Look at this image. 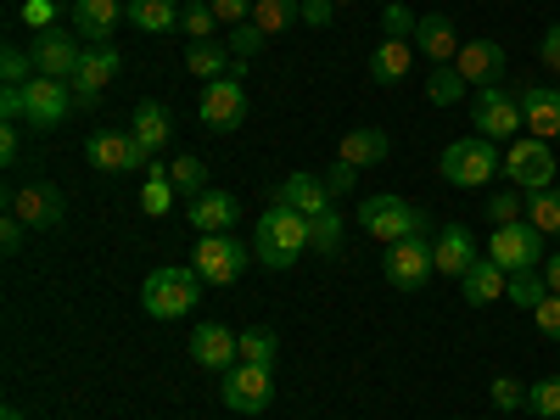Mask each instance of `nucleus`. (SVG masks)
Returning <instances> with one entry per match:
<instances>
[{"instance_id": "nucleus-1", "label": "nucleus", "mask_w": 560, "mask_h": 420, "mask_svg": "<svg viewBox=\"0 0 560 420\" xmlns=\"http://www.w3.org/2000/svg\"><path fill=\"white\" fill-rule=\"evenodd\" d=\"M253 253L264 269H292L303 253H308V213L287 208V202H269L258 213V236H253Z\"/></svg>"}, {"instance_id": "nucleus-2", "label": "nucleus", "mask_w": 560, "mask_h": 420, "mask_svg": "<svg viewBox=\"0 0 560 420\" xmlns=\"http://www.w3.org/2000/svg\"><path fill=\"white\" fill-rule=\"evenodd\" d=\"M140 303H147L152 319H185V314L202 303V275H197L191 264H163V269L147 275Z\"/></svg>"}, {"instance_id": "nucleus-3", "label": "nucleus", "mask_w": 560, "mask_h": 420, "mask_svg": "<svg viewBox=\"0 0 560 420\" xmlns=\"http://www.w3.org/2000/svg\"><path fill=\"white\" fill-rule=\"evenodd\" d=\"M359 230L376 236L382 247H393L404 236H432V213L415 208L409 197H364L359 202Z\"/></svg>"}, {"instance_id": "nucleus-4", "label": "nucleus", "mask_w": 560, "mask_h": 420, "mask_svg": "<svg viewBox=\"0 0 560 420\" xmlns=\"http://www.w3.org/2000/svg\"><path fill=\"white\" fill-rule=\"evenodd\" d=\"M504 168V158L493 152L488 135H465V140H448L443 158H438V174L448 185H459V191H482V185Z\"/></svg>"}, {"instance_id": "nucleus-5", "label": "nucleus", "mask_w": 560, "mask_h": 420, "mask_svg": "<svg viewBox=\"0 0 560 420\" xmlns=\"http://www.w3.org/2000/svg\"><path fill=\"white\" fill-rule=\"evenodd\" d=\"M510 179V191H549L555 185V152H549V140L538 135H516L510 140V152H504V168Z\"/></svg>"}, {"instance_id": "nucleus-6", "label": "nucleus", "mask_w": 560, "mask_h": 420, "mask_svg": "<svg viewBox=\"0 0 560 420\" xmlns=\"http://www.w3.org/2000/svg\"><path fill=\"white\" fill-rule=\"evenodd\" d=\"M84 158H90V168H102V174H135V168L147 174L152 168V152L140 147L129 129H90Z\"/></svg>"}, {"instance_id": "nucleus-7", "label": "nucleus", "mask_w": 560, "mask_h": 420, "mask_svg": "<svg viewBox=\"0 0 560 420\" xmlns=\"http://www.w3.org/2000/svg\"><path fill=\"white\" fill-rule=\"evenodd\" d=\"M382 275H387V287H398V292H420V287L438 275L432 236H404V242H393L387 258H382Z\"/></svg>"}, {"instance_id": "nucleus-8", "label": "nucleus", "mask_w": 560, "mask_h": 420, "mask_svg": "<svg viewBox=\"0 0 560 420\" xmlns=\"http://www.w3.org/2000/svg\"><path fill=\"white\" fill-rule=\"evenodd\" d=\"M219 398L224 409H236V415H264L275 404V376H269V364H230L224 376H219Z\"/></svg>"}, {"instance_id": "nucleus-9", "label": "nucleus", "mask_w": 560, "mask_h": 420, "mask_svg": "<svg viewBox=\"0 0 560 420\" xmlns=\"http://www.w3.org/2000/svg\"><path fill=\"white\" fill-rule=\"evenodd\" d=\"M253 264V247L236 242L224 230V236H202L197 253H191V269L202 275V287H230V280H242V269Z\"/></svg>"}, {"instance_id": "nucleus-10", "label": "nucleus", "mask_w": 560, "mask_h": 420, "mask_svg": "<svg viewBox=\"0 0 560 420\" xmlns=\"http://www.w3.org/2000/svg\"><path fill=\"white\" fill-rule=\"evenodd\" d=\"M471 124H477V135H488V140H516V129L527 124L516 90H510V84H482L477 96H471Z\"/></svg>"}, {"instance_id": "nucleus-11", "label": "nucleus", "mask_w": 560, "mask_h": 420, "mask_svg": "<svg viewBox=\"0 0 560 420\" xmlns=\"http://www.w3.org/2000/svg\"><path fill=\"white\" fill-rule=\"evenodd\" d=\"M28 57H34V73L39 79H79V62H84V45H79V34H68V28H39L34 34V45H28Z\"/></svg>"}, {"instance_id": "nucleus-12", "label": "nucleus", "mask_w": 560, "mask_h": 420, "mask_svg": "<svg viewBox=\"0 0 560 420\" xmlns=\"http://www.w3.org/2000/svg\"><path fill=\"white\" fill-rule=\"evenodd\" d=\"M73 113H79V102H73V84L68 79H28L23 84V118L34 129H57Z\"/></svg>"}, {"instance_id": "nucleus-13", "label": "nucleus", "mask_w": 560, "mask_h": 420, "mask_svg": "<svg viewBox=\"0 0 560 420\" xmlns=\"http://www.w3.org/2000/svg\"><path fill=\"white\" fill-rule=\"evenodd\" d=\"M197 118L213 129V135H230L247 124V84L230 73V79H213L202 84V102H197Z\"/></svg>"}, {"instance_id": "nucleus-14", "label": "nucleus", "mask_w": 560, "mask_h": 420, "mask_svg": "<svg viewBox=\"0 0 560 420\" xmlns=\"http://www.w3.org/2000/svg\"><path fill=\"white\" fill-rule=\"evenodd\" d=\"M488 258L504 269V275H516V269H538L549 253H544V230H533L527 219L522 224H499L493 230V242H488Z\"/></svg>"}, {"instance_id": "nucleus-15", "label": "nucleus", "mask_w": 560, "mask_h": 420, "mask_svg": "<svg viewBox=\"0 0 560 420\" xmlns=\"http://www.w3.org/2000/svg\"><path fill=\"white\" fill-rule=\"evenodd\" d=\"M118 68H124V57H118V45L107 39V45H84V62H79V79H73V102H79V113H90L102 102V90L118 79Z\"/></svg>"}, {"instance_id": "nucleus-16", "label": "nucleus", "mask_w": 560, "mask_h": 420, "mask_svg": "<svg viewBox=\"0 0 560 420\" xmlns=\"http://www.w3.org/2000/svg\"><path fill=\"white\" fill-rule=\"evenodd\" d=\"M191 364L224 376L230 364H242V337L230 331V325H219V319H202L197 331H191Z\"/></svg>"}, {"instance_id": "nucleus-17", "label": "nucleus", "mask_w": 560, "mask_h": 420, "mask_svg": "<svg viewBox=\"0 0 560 420\" xmlns=\"http://www.w3.org/2000/svg\"><path fill=\"white\" fill-rule=\"evenodd\" d=\"M12 213H18L28 230H57L62 213H68V197L57 191V185L34 179V185H23V191H12Z\"/></svg>"}, {"instance_id": "nucleus-18", "label": "nucleus", "mask_w": 560, "mask_h": 420, "mask_svg": "<svg viewBox=\"0 0 560 420\" xmlns=\"http://www.w3.org/2000/svg\"><path fill=\"white\" fill-rule=\"evenodd\" d=\"M516 102H522L527 135L560 140V90H555V84H516Z\"/></svg>"}, {"instance_id": "nucleus-19", "label": "nucleus", "mask_w": 560, "mask_h": 420, "mask_svg": "<svg viewBox=\"0 0 560 420\" xmlns=\"http://www.w3.org/2000/svg\"><path fill=\"white\" fill-rule=\"evenodd\" d=\"M68 12H73V34L84 45H107L118 34V23H129L124 18V0H73Z\"/></svg>"}, {"instance_id": "nucleus-20", "label": "nucleus", "mask_w": 560, "mask_h": 420, "mask_svg": "<svg viewBox=\"0 0 560 420\" xmlns=\"http://www.w3.org/2000/svg\"><path fill=\"white\" fill-rule=\"evenodd\" d=\"M454 68H459V79L471 84V90L499 84V79H504V45H499V39H465L459 57H454Z\"/></svg>"}, {"instance_id": "nucleus-21", "label": "nucleus", "mask_w": 560, "mask_h": 420, "mask_svg": "<svg viewBox=\"0 0 560 420\" xmlns=\"http://www.w3.org/2000/svg\"><path fill=\"white\" fill-rule=\"evenodd\" d=\"M409 45H415V51L427 57L432 68H448V62L459 57V45H465V39L454 34V23H448L443 12H427V18L415 23V39H409Z\"/></svg>"}, {"instance_id": "nucleus-22", "label": "nucleus", "mask_w": 560, "mask_h": 420, "mask_svg": "<svg viewBox=\"0 0 560 420\" xmlns=\"http://www.w3.org/2000/svg\"><path fill=\"white\" fill-rule=\"evenodd\" d=\"M432 253H438V275H454V280L482 258V253H477V236H471V230H465L459 219H448L438 236H432Z\"/></svg>"}, {"instance_id": "nucleus-23", "label": "nucleus", "mask_w": 560, "mask_h": 420, "mask_svg": "<svg viewBox=\"0 0 560 420\" xmlns=\"http://www.w3.org/2000/svg\"><path fill=\"white\" fill-rule=\"evenodd\" d=\"M275 202H287V208H298V213H308V219L337 208V202H331V191H325V179H319V174H308V168H298V174H287V179H280Z\"/></svg>"}, {"instance_id": "nucleus-24", "label": "nucleus", "mask_w": 560, "mask_h": 420, "mask_svg": "<svg viewBox=\"0 0 560 420\" xmlns=\"http://www.w3.org/2000/svg\"><path fill=\"white\" fill-rule=\"evenodd\" d=\"M504 287H510V275H504L493 258H477L471 269L459 275V298L471 303V308H488V303H499V298H504Z\"/></svg>"}, {"instance_id": "nucleus-25", "label": "nucleus", "mask_w": 560, "mask_h": 420, "mask_svg": "<svg viewBox=\"0 0 560 420\" xmlns=\"http://www.w3.org/2000/svg\"><path fill=\"white\" fill-rule=\"evenodd\" d=\"M393 158V135L387 129H348L342 135V163H353V168H376V163H387Z\"/></svg>"}, {"instance_id": "nucleus-26", "label": "nucleus", "mask_w": 560, "mask_h": 420, "mask_svg": "<svg viewBox=\"0 0 560 420\" xmlns=\"http://www.w3.org/2000/svg\"><path fill=\"white\" fill-rule=\"evenodd\" d=\"M185 68H191L202 84H213V79H230V73L242 79V62H230V51H224L219 39H197V45H185Z\"/></svg>"}, {"instance_id": "nucleus-27", "label": "nucleus", "mask_w": 560, "mask_h": 420, "mask_svg": "<svg viewBox=\"0 0 560 420\" xmlns=\"http://www.w3.org/2000/svg\"><path fill=\"white\" fill-rule=\"evenodd\" d=\"M179 0H124V18L140 28V34H174L179 28Z\"/></svg>"}, {"instance_id": "nucleus-28", "label": "nucleus", "mask_w": 560, "mask_h": 420, "mask_svg": "<svg viewBox=\"0 0 560 420\" xmlns=\"http://www.w3.org/2000/svg\"><path fill=\"white\" fill-rule=\"evenodd\" d=\"M236 197H230V191H202L197 202H191V224L202 230V236H224V230L230 224H236Z\"/></svg>"}, {"instance_id": "nucleus-29", "label": "nucleus", "mask_w": 560, "mask_h": 420, "mask_svg": "<svg viewBox=\"0 0 560 420\" xmlns=\"http://www.w3.org/2000/svg\"><path fill=\"white\" fill-rule=\"evenodd\" d=\"M129 135L147 147L152 158H163V147H168V135H174V118L158 107V102H140L135 107V118H129Z\"/></svg>"}, {"instance_id": "nucleus-30", "label": "nucleus", "mask_w": 560, "mask_h": 420, "mask_svg": "<svg viewBox=\"0 0 560 420\" xmlns=\"http://www.w3.org/2000/svg\"><path fill=\"white\" fill-rule=\"evenodd\" d=\"M409 62H415V45L409 39H382L370 51V79L376 84H404L409 79Z\"/></svg>"}, {"instance_id": "nucleus-31", "label": "nucleus", "mask_w": 560, "mask_h": 420, "mask_svg": "<svg viewBox=\"0 0 560 420\" xmlns=\"http://www.w3.org/2000/svg\"><path fill=\"white\" fill-rule=\"evenodd\" d=\"M253 23L264 34H287L292 23H303V0H253Z\"/></svg>"}, {"instance_id": "nucleus-32", "label": "nucleus", "mask_w": 560, "mask_h": 420, "mask_svg": "<svg viewBox=\"0 0 560 420\" xmlns=\"http://www.w3.org/2000/svg\"><path fill=\"white\" fill-rule=\"evenodd\" d=\"M308 253H319V258H342V213H337V208L308 219Z\"/></svg>"}, {"instance_id": "nucleus-33", "label": "nucleus", "mask_w": 560, "mask_h": 420, "mask_svg": "<svg viewBox=\"0 0 560 420\" xmlns=\"http://www.w3.org/2000/svg\"><path fill=\"white\" fill-rule=\"evenodd\" d=\"M168 185H174L179 197H191V202H197L202 191H213V185H208V163H202V158H174V163H168Z\"/></svg>"}, {"instance_id": "nucleus-34", "label": "nucleus", "mask_w": 560, "mask_h": 420, "mask_svg": "<svg viewBox=\"0 0 560 420\" xmlns=\"http://www.w3.org/2000/svg\"><path fill=\"white\" fill-rule=\"evenodd\" d=\"M504 298L516 303V308H538V303L549 298L544 269H516V275H510V287H504Z\"/></svg>"}, {"instance_id": "nucleus-35", "label": "nucleus", "mask_w": 560, "mask_h": 420, "mask_svg": "<svg viewBox=\"0 0 560 420\" xmlns=\"http://www.w3.org/2000/svg\"><path fill=\"white\" fill-rule=\"evenodd\" d=\"M527 224L544 230V236H560V191H527Z\"/></svg>"}, {"instance_id": "nucleus-36", "label": "nucleus", "mask_w": 560, "mask_h": 420, "mask_svg": "<svg viewBox=\"0 0 560 420\" xmlns=\"http://www.w3.org/2000/svg\"><path fill=\"white\" fill-rule=\"evenodd\" d=\"M213 28H219V18H213L208 0H185V12H179V34L197 45V39H219Z\"/></svg>"}, {"instance_id": "nucleus-37", "label": "nucleus", "mask_w": 560, "mask_h": 420, "mask_svg": "<svg viewBox=\"0 0 560 420\" xmlns=\"http://www.w3.org/2000/svg\"><path fill=\"white\" fill-rule=\"evenodd\" d=\"M482 213H488L493 230H499V224H522V219H527V191H493V197L482 202Z\"/></svg>"}, {"instance_id": "nucleus-38", "label": "nucleus", "mask_w": 560, "mask_h": 420, "mask_svg": "<svg viewBox=\"0 0 560 420\" xmlns=\"http://www.w3.org/2000/svg\"><path fill=\"white\" fill-rule=\"evenodd\" d=\"M465 90H471V84H465V79H459V68L448 62V68H432V79H427V102H438V107H454V102L465 96Z\"/></svg>"}, {"instance_id": "nucleus-39", "label": "nucleus", "mask_w": 560, "mask_h": 420, "mask_svg": "<svg viewBox=\"0 0 560 420\" xmlns=\"http://www.w3.org/2000/svg\"><path fill=\"white\" fill-rule=\"evenodd\" d=\"M275 353H280V337L269 331V325H253V331H242V359H247V364H269V370H275Z\"/></svg>"}, {"instance_id": "nucleus-40", "label": "nucleus", "mask_w": 560, "mask_h": 420, "mask_svg": "<svg viewBox=\"0 0 560 420\" xmlns=\"http://www.w3.org/2000/svg\"><path fill=\"white\" fill-rule=\"evenodd\" d=\"M527 382H516V376H493V387H488V398H493V409H504V415H516V409H527Z\"/></svg>"}, {"instance_id": "nucleus-41", "label": "nucleus", "mask_w": 560, "mask_h": 420, "mask_svg": "<svg viewBox=\"0 0 560 420\" xmlns=\"http://www.w3.org/2000/svg\"><path fill=\"white\" fill-rule=\"evenodd\" d=\"M264 45H269V34L247 18V23H236V28H230V51H236V62H247V57H258L264 51Z\"/></svg>"}, {"instance_id": "nucleus-42", "label": "nucleus", "mask_w": 560, "mask_h": 420, "mask_svg": "<svg viewBox=\"0 0 560 420\" xmlns=\"http://www.w3.org/2000/svg\"><path fill=\"white\" fill-rule=\"evenodd\" d=\"M174 185L168 179H147V185H140V213H152V219H163L168 208H174Z\"/></svg>"}, {"instance_id": "nucleus-43", "label": "nucleus", "mask_w": 560, "mask_h": 420, "mask_svg": "<svg viewBox=\"0 0 560 420\" xmlns=\"http://www.w3.org/2000/svg\"><path fill=\"white\" fill-rule=\"evenodd\" d=\"M527 409H533V415H544V420H560V376H549V382H533V393H527Z\"/></svg>"}, {"instance_id": "nucleus-44", "label": "nucleus", "mask_w": 560, "mask_h": 420, "mask_svg": "<svg viewBox=\"0 0 560 420\" xmlns=\"http://www.w3.org/2000/svg\"><path fill=\"white\" fill-rule=\"evenodd\" d=\"M415 12L404 7V0H387V7H382V28H387V39H415Z\"/></svg>"}, {"instance_id": "nucleus-45", "label": "nucleus", "mask_w": 560, "mask_h": 420, "mask_svg": "<svg viewBox=\"0 0 560 420\" xmlns=\"http://www.w3.org/2000/svg\"><path fill=\"white\" fill-rule=\"evenodd\" d=\"M0 73H7V84H28V79H34V57L23 51L18 39L7 45V51H0Z\"/></svg>"}, {"instance_id": "nucleus-46", "label": "nucleus", "mask_w": 560, "mask_h": 420, "mask_svg": "<svg viewBox=\"0 0 560 420\" xmlns=\"http://www.w3.org/2000/svg\"><path fill=\"white\" fill-rule=\"evenodd\" d=\"M319 179H325V191H331V202H342V197H348V191H353V179H359V168H353V163H342V158H337V163H331V168H325V174H319Z\"/></svg>"}, {"instance_id": "nucleus-47", "label": "nucleus", "mask_w": 560, "mask_h": 420, "mask_svg": "<svg viewBox=\"0 0 560 420\" xmlns=\"http://www.w3.org/2000/svg\"><path fill=\"white\" fill-rule=\"evenodd\" d=\"M533 325H538V337L560 342V292H549V298L533 308Z\"/></svg>"}, {"instance_id": "nucleus-48", "label": "nucleus", "mask_w": 560, "mask_h": 420, "mask_svg": "<svg viewBox=\"0 0 560 420\" xmlns=\"http://www.w3.org/2000/svg\"><path fill=\"white\" fill-rule=\"evenodd\" d=\"M23 23L39 34V28H57V0H23Z\"/></svg>"}, {"instance_id": "nucleus-49", "label": "nucleus", "mask_w": 560, "mask_h": 420, "mask_svg": "<svg viewBox=\"0 0 560 420\" xmlns=\"http://www.w3.org/2000/svg\"><path fill=\"white\" fill-rule=\"evenodd\" d=\"M208 7H213V18H219V23H230V28L253 18V0H208Z\"/></svg>"}, {"instance_id": "nucleus-50", "label": "nucleus", "mask_w": 560, "mask_h": 420, "mask_svg": "<svg viewBox=\"0 0 560 420\" xmlns=\"http://www.w3.org/2000/svg\"><path fill=\"white\" fill-rule=\"evenodd\" d=\"M538 62H544L549 73H560V23L544 28V39H538Z\"/></svg>"}, {"instance_id": "nucleus-51", "label": "nucleus", "mask_w": 560, "mask_h": 420, "mask_svg": "<svg viewBox=\"0 0 560 420\" xmlns=\"http://www.w3.org/2000/svg\"><path fill=\"white\" fill-rule=\"evenodd\" d=\"M331 18H337V0H303V23L308 28H331Z\"/></svg>"}, {"instance_id": "nucleus-52", "label": "nucleus", "mask_w": 560, "mask_h": 420, "mask_svg": "<svg viewBox=\"0 0 560 420\" xmlns=\"http://www.w3.org/2000/svg\"><path fill=\"white\" fill-rule=\"evenodd\" d=\"M0 118H7V124L23 118V84H7V90H0Z\"/></svg>"}, {"instance_id": "nucleus-53", "label": "nucleus", "mask_w": 560, "mask_h": 420, "mask_svg": "<svg viewBox=\"0 0 560 420\" xmlns=\"http://www.w3.org/2000/svg\"><path fill=\"white\" fill-rule=\"evenodd\" d=\"M23 230H28V224H23L18 213H7V219H0V247L18 253V247H23Z\"/></svg>"}, {"instance_id": "nucleus-54", "label": "nucleus", "mask_w": 560, "mask_h": 420, "mask_svg": "<svg viewBox=\"0 0 560 420\" xmlns=\"http://www.w3.org/2000/svg\"><path fill=\"white\" fill-rule=\"evenodd\" d=\"M0 163H18V124L0 129Z\"/></svg>"}, {"instance_id": "nucleus-55", "label": "nucleus", "mask_w": 560, "mask_h": 420, "mask_svg": "<svg viewBox=\"0 0 560 420\" xmlns=\"http://www.w3.org/2000/svg\"><path fill=\"white\" fill-rule=\"evenodd\" d=\"M538 269H544V280H549V292H560V253H549Z\"/></svg>"}, {"instance_id": "nucleus-56", "label": "nucleus", "mask_w": 560, "mask_h": 420, "mask_svg": "<svg viewBox=\"0 0 560 420\" xmlns=\"http://www.w3.org/2000/svg\"><path fill=\"white\" fill-rule=\"evenodd\" d=\"M0 420H23V409H18V404H7V409H0Z\"/></svg>"}, {"instance_id": "nucleus-57", "label": "nucleus", "mask_w": 560, "mask_h": 420, "mask_svg": "<svg viewBox=\"0 0 560 420\" xmlns=\"http://www.w3.org/2000/svg\"><path fill=\"white\" fill-rule=\"evenodd\" d=\"M337 7H353V0H337Z\"/></svg>"}]
</instances>
